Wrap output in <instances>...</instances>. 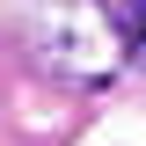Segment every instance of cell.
Masks as SVG:
<instances>
[{
	"instance_id": "1",
	"label": "cell",
	"mask_w": 146,
	"mask_h": 146,
	"mask_svg": "<svg viewBox=\"0 0 146 146\" xmlns=\"http://www.w3.org/2000/svg\"><path fill=\"white\" fill-rule=\"evenodd\" d=\"M117 22H124V51L146 66V0H124V15H117Z\"/></svg>"
}]
</instances>
